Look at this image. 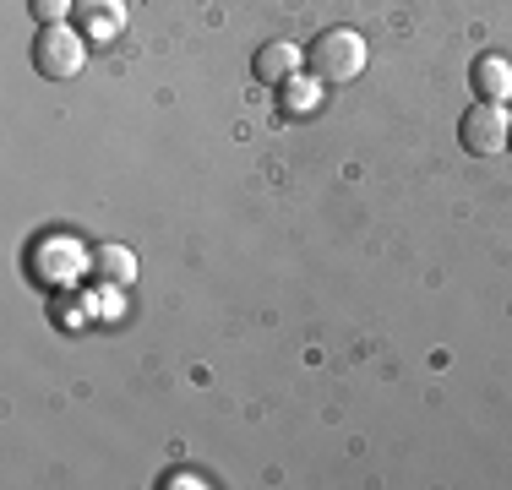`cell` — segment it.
Listing matches in <instances>:
<instances>
[{
	"label": "cell",
	"mask_w": 512,
	"mask_h": 490,
	"mask_svg": "<svg viewBox=\"0 0 512 490\" xmlns=\"http://www.w3.org/2000/svg\"><path fill=\"white\" fill-rule=\"evenodd\" d=\"M469 82H474V93H480V98H496V104H507V98H512V60H502V55H480V60H474V71H469Z\"/></svg>",
	"instance_id": "cell-6"
},
{
	"label": "cell",
	"mask_w": 512,
	"mask_h": 490,
	"mask_svg": "<svg viewBox=\"0 0 512 490\" xmlns=\"http://www.w3.org/2000/svg\"><path fill=\"white\" fill-rule=\"evenodd\" d=\"M300 66H306V55H300V44H262L256 49V60H251V71H256V82H267V88H284L289 77H300Z\"/></svg>",
	"instance_id": "cell-5"
},
{
	"label": "cell",
	"mask_w": 512,
	"mask_h": 490,
	"mask_svg": "<svg viewBox=\"0 0 512 490\" xmlns=\"http://www.w3.org/2000/svg\"><path fill=\"white\" fill-rule=\"evenodd\" d=\"M458 142L469 147L474 158H496L512 147V109L496 104V98H480V104L463 109V126H458Z\"/></svg>",
	"instance_id": "cell-3"
},
{
	"label": "cell",
	"mask_w": 512,
	"mask_h": 490,
	"mask_svg": "<svg viewBox=\"0 0 512 490\" xmlns=\"http://www.w3.org/2000/svg\"><path fill=\"white\" fill-rule=\"evenodd\" d=\"M164 485H169V490H197V485H207V480H202V474H191V469H175Z\"/></svg>",
	"instance_id": "cell-10"
},
{
	"label": "cell",
	"mask_w": 512,
	"mask_h": 490,
	"mask_svg": "<svg viewBox=\"0 0 512 490\" xmlns=\"http://www.w3.org/2000/svg\"><path fill=\"white\" fill-rule=\"evenodd\" d=\"M93 267H99V278H109V284H131V278H137V256H131L126 245H104V251L93 256Z\"/></svg>",
	"instance_id": "cell-8"
},
{
	"label": "cell",
	"mask_w": 512,
	"mask_h": 490,
	"mask_svg": "<svg viewBox=\"0 0 512 490\" xmlns=\"http://www.w3.org/2000/svg\"><path fill=\"white\" fill-rule=\"evenodd\" d=\"M88 66V39H82L77 22H44L33 33V71L50 82H71Z\"/></svg>",
	"instance_id": "cell-2"
},
{
	"label": "cell",
	"mask_w": 512,
	"mask_h": 490,
	"mask_svg": "<svg viewBox=\"0 0 512 490\" xmlns=\"http://www.w3.org/2000/svg\"><path fill=\"white\" fill-rule=\"evenodd\" d=\"M28 11L39 17V28L44 22H71L77 17V0H28Z\"/></svg>",
	"instance_id": "cell-9"
},
{
	"label": "cell",
	"mask_w": 512,
	"mask_h": 490,
	"mask_svg": "<svg viewBox=\"0 0 512 490\" xmlns=\"http://www.w3.org/2000/svg\"><path fill=\"white\" fill-rule=\"evenodd\" d=\"M365 60H371V49L355 28H327L322 39L306 49V66L316 82H327V88H349V82L365 77Z\"/></svg>",
	"instance_id": "cell-1"
},
{
	"label": "cell",
	"mask_w": 512,
	"mask_h": 490,
	"mask_svg": "<svg viewBox=\"0 0 512 490\" xmlns=\"http://www.w3.org/2000/svg\"><path fill=\"white\" fill-rule=\"evenodd\" d=\"M77 28L88 44H109L126 28V6L120 0H77Z\"/></svg>",
	"instance_id": "cell-4"
},
{
	"label": "cell",
	"mask_w": 512,
	"mask_h": 490,
	"mask_svg": "<svg viewBox=\"0 0 512 490\" xmlns=\"http://www.w3.org/2000/svg\"><path fill=\"white\" fill-rule=\"evenodd\" d=\"M322 88L327 82H316V77H289L284 88H278V104H284V115H311V109L322 104Z\"/></svg>",
	"instance_id": "cell-7"
}]
</instances>
